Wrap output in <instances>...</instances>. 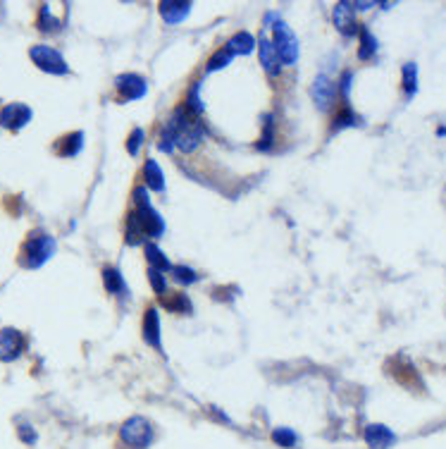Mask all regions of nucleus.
<instances>
[{"mask_svg":"<svg viewBox=\"0 0 446 449\" xmlns=\"http://www.w3.org/2000/svg\"><path fill=\"white\" fill-rule=\"evenodd\" d=\"M203 137H206L203 120L184 106H179L175 113L170 115V120H167V125L163 127V132H160L158 149L165 153H175V149L191 153L203 144Z\"/></svg>","mask_w":446,"mask_h":449,"instance_id":"obj_1","label":"nucleus"},{"mask_svg":"<svg viewBox=\"0 0 446 449\" xmlns=\"http://www.w3.org/2000/svg\"><path fill=\"white\" fill-rule=\"evenodd\" d=\"M120 445L127 449H146L156 440V428L144 416H132L120 426Z\"/></svg>","mask_w":446,"mask_h":449,"instance_id":"obj_2","label":"nucleus"},{"mask_svg":"<svg viewBox=\"0 0 446 449\" xmlns=\"http://www.w3.org/2000/svg\"><path fill=\"white\" fill-rule=\"evenodd\" d=\"M132 199H134V206H136V218L141 220V225H144L146 235L153 237V239H160L165 235V220L160 218V213L153 208L151 204V196H148V189L146 187H136L132 192Z\"/></svg>","mask_w":446,"mask_h":449,"instance_id":"obj_3","label":"nucleus"},{"mask_svg":"<svg viewBox=\"0 0 446 449\" xmlns=\"http://www.w3.org/2000/svg\"><path fill=\"white\" fill-rule=\"evenodd\" d=\"M55 249H58V244H55V239L51 235H46V232H32V237L27 239V244H24L22 249V263L27 268H41L43 263L55 254Z\"/></svg>","mask_w":446,"mask_h":449,"instance_id":"obj_4","label":"nucleus"},{"mask_svg":"<svg viewBox=\"0 0 446 449\" xmlns=\"http://www.w3.org/2000/svg\"><path fill=\"white\" fill-rule=\"evenodd\" d=\"M272 29H275V39H272V43H275L277 48V55H280L282 65H296L299 63V39H296V34L289 29L287 22H282L280 17L275 20V24H272Z\"/></svg>","mask_w":446,"mask_h":449,"instance_id":"obj_5","label":"nucleus"},{"mask_svg":"<svg viewBox=\"0 0 446 449\" xmlns=\"http://www.w3.org/2000/svg\"><path fill=\"white\" fill-rule=\"evenodd\" d=\"M29 58L34 60V65L39 67V70L48 72V75H67V72H70V65L65 63L63 53L55 51L51 46H43V43L29 51Z\"/></svg>","mask_w":446,"mask_h":449,"instance_id":"obj_6","label":"nucleus"},{"mask_svg":"<svg viewBox=\"0 0 446 449\" xmlns=\"http://www.w3.org/2000/svg\"><path fill=\"white\" fill-rule=\"evenodd\" d=\"M256 46H258V53H260V65L265 67V72H268L270 77H280L282 60H280V55H277V48H275V43H272V39H270L268 29H263V34H260Z\"/></svg>","mask_w":446,"mask_h":449,"instance_id":"obj_7","label":"nucleus"},{"mask_svg":"<svg viewBox=\"0 0 446 449\" xmlns=\"http://www.w3.org/2000/svg\"><path fill=\"white\" fill-rule=\"evenodd\" d=\"M334 27H337V32L344 34L346 39H351V36H356L358 32H361L358 20H356V8H353V3H349V0H342V3L334 5Z\"/></svg>","mask_w":446,"mask_h":449,"instance_id":"obj_8","label":"nucleus"},{"mask_svg":"<svg viewBox=\"0 0 446 449\" xmlns=\"http://www.w3.org/2000/svg\"><path fill=\"white\" fill-rule=\"evenodd\" d=\"M311 96L318 110H330L337 98V82H332L330 75H318L311 86Z\"/></svg>","mask_w":446,"mask_h":449,"instance_id":"obj_9","label":"nucleus"},{"mask_svg":"<svg viewBox=\"0 0 446 449\" xmlns=\"http://www.w3.org/2000/svg\"><path fill=\"white\" fill-rule=\"evenodd\" d=\"M32 118H34L32 108L24 106V103H10V106L0 110V125L5 129H12V132L27 127L29 122H32Z\"/></svg>","mask_w":446,"mask_h":449,"instance_id":"obj_10","label":"nucleus"},{"mask_svg":"<svg viewBox=\"0 0 446 449\" xmlns=\"http://www.w3.org/2000/svg\"><path fill=\"white\" fill-rule=\"evenodd\" d=\"M115 86H117V91H120V96L125 98V101H139V98H144L146 91H148L146 79L134 75V72L120 75L115 79Z\"/></svg>","mask_w":446,"mask_h":449,"instance_id":"obj_11","label":"nucleus"},{"mask_svg":"<svg viewBox=\"0 0 446 449\" xmlns=\"http://www.w3.org/2000/svg\"><path fill=\"white\" fill-rule=\"evenodd\" d=\"M363 440L370 449H389L396 445V433L392 428L382 426V423H370L363 430Z\"/></svg>","mask_w":446,"mask_h":449,"instance_id":"obj_12","label":"nucleus"},{"mask_svg":"<svg viewBox=\"0 0 446 449\" xmlns=\"http://www.w3.org/2000/svg\"><path fill=\"white\" fill-rule=\"evenodd\" d=\"M24 349V337L20 330H0V361H15Z\"/></svg>","mask_w":446,"mask_h":449,"instance_id":"obj_13","label":"nucleus"},{"mask_svg":"<svg viewBox=\"0 0 446 449\" xmlns=\"http://www.w3.org/2000/svg\"><path fill=\"white\" fill-rule=\"evenodd\" d=\"M191 5L194 3H184V0H163L160 3V17L165 20V24L177 27L191 15Z\"/></svg>","mask_w":446,"mask_h":449,"instance_id":"obj_14","label":"nucleus"},{"mask_svg":"<svg viewBox=\"0 0 446 449\" xmlns=\"http://www.w3.org/2000/svg\"><path fill=\"white\" fill-rule=\"evenodd\" d=\"M144 340L153 349H160V313L156 306H151L144 316Z\"/></svg>","mask_w":446,"mask_h":449,"instance_id":"obj_15","label":"nucleus"},{"mask_svg":"<svg viewBox=\"0 0 446 449\" xmlns=\"http://www.w3.org/2000/svg\"><path fill=\"white\" fill-rule=\"evenodd\" d=\"M144 182H146V189H153V192H165V175L153 158H148L146 165H144Z\"/></svg>","mask_w":446,"mask_h":449,"instance_id":"obj_16","label":"nucleus"},{"mask_svg":"<svg viewBox=\"0 0 446 449\" xmlns=\"http://www.w3.org/2000/svg\"><path fill=\"white\" fill-rule=\"evenodd\" d=\"M227 51L232 55H249L256 51V39L249 32H239L227 41Z\"/></svg>","mask_w":446,"mask_h":449,"instance_id":"obj_17","label":"nucleus"},{"mask_svg":"<svg viewBox=\"0 0 446 449\" xmlns=\"http://www.w3.org/2000/svg\"><path fill=\"white\" fill-rule=\"evenodd\" d=\"M103 285L110 294H117V297L127 292V282L117 268H103Z\"/></svg>","mask_w":446,"mask_h":449,"instance_id":"obj_18","label":"nucleus"},{"mask_svg":"<svg viewBox=\"0 0 446 449\" xmlns=\"http://www.w3.org/2000/svg\"><path fill=\"white\" fill-rule=\"evenodd\" d=\"M146 237H148V235H146L144 225H141V220L136 218V213L132 211V213L127 215V235H125L127 244L136 246V244H141V242H144Z\"/></svg>","mask_w":446,"mask_h":449,"instance_id":"obj_19","label":"nucleus"},{"mask_svg":"<svg viewBox=\"0 0 446 449\" xmlns=\"http://www.w3.org/2000/svg\"><path fill=\"white\" fill-rule=\"evenodd\" d=\"M144 251H146V261L151 263L153 270H160V273H165V270H172V263L167 261V256L158 249L156 244H146Z\"/></svg>","mask_w":446,"mask_h":449,"instance_id":"obj_20","label":"nucleus"},{"mask_svg":"<svg viewBox=\"0 0 446 449\" xmlns=\"http://www.w3.org/2000/svg\"><path fill=\"white\" fill-rule=\"evenodd\" d=\"M361 48H358V58L361 60H370V58H375V53H377V39L373 34H370V29H361Z\"/></svg>","mask_w":446,"mask_h":449,"instance_id":"obj_21","label":"nucleus"},{"mask_svg":"<svg viewBox=\"0 0 446 449\" xmlns=\"http://www.w3.org/2000/svg\"><path fill=\"white\" fill-rule=\"evenodd\" d=\"M401 75H404L406 98H413L415 94H418V65H415V63H406L404 70H401Z\"/></svg>","mask_w":446,"mask_h":449,"instance_id":"obj_22","label":"nucleus"},{"mask_svg":"<svg viewBox=\"0 0 446 449\" xmlns=\"http://www.w3.org/2000/svg\"><path fill=\"white\" fill-rule=\"evenodd\" d=\"M84 149V134L82 132H74V134H67L63 139V144H60V153H63L65 158H72L77 156L79 151Z\"/></svg>","mask_w":446,"mask_h":449,"instance_id":"obj_23","label":"nucleus"},{"mask_svg":"<svg viewBox=\"0 0 446 449\" xmlns=\"http://www.w3.org/2000/svg\"><path fill=\"white\" fill-rule=\"evenodd\" d=\"M270 438H272V442H275V445H280V447H284V449H291V447L299 445V435H296L291 428H284V426L272 430Z\"/></svg>","mask_w":446,"mask_h":449,"instance_id":"obj_24","label":"nucleus"},{"mask_svg":"<svg viewBox=\"0 0 446 449\" xmlns=\"http://www.w3.org/2000/svg\"><path fill=\"white\" fill-rule=\"evenodd\" d=\"M356 125H363L361 122V118H358L356 113H353V110L346 106L342 113L337 115V118H334V122H332V132H339V129H346V127H356Z\"/></svg>","mask_w":446,"mask_h":449,"instance_id":"obj_25","label":"nucleus"},{"mask_svg":"<svg viewBox=\"0 0 446 449\" xmlns=\"http://www.w3.org/2000/svg\"><path fill=\"white\" fill-rule=\"evenodd\" d=\"M172 278H175L179 285H194V282L198 280L196 270L189 268V266H172Z\"/></svg>","mask_w":446,"mask_h":449,"instance_id":"obj_26","label":"nucleus"},{"mask_svg":"<svg viewBox=\"0 0 446 449\" xmlns=\"http://www.w3.org/2000/svg\"><path fill=\"white\" fill-rule=\"evenodd\" d=\"M234 60V55L227 51V48H220L218 53L213 55V58L208 60V72H215V70H222V67H227L229 63Z\"/></svg>","mask_w":446,"mask_h":449,"instance_id":"obj_27","label":"nucleus"},{"mask_svg":"<svg viewBox=\"0 0 446 449\" xmlns=\"http://www.w3.org/2000/svg\"><path fill=\"white\" fill-rule=\"evenodd\" d=\"M165 304H167V309H170V311H177V313H191V301H189V297H187V294H184V292L175 294V297L167 299Z\"/></svg>","mask_w":446,"mask_h":449,"instance_id":"obj_28","label":"nucleus"},{"mask_svg":"<svg viewBox=\"0 0 446 449\" xmlns=\"http://www.w3.org/2000/svg\"><path fill=\"white\" fill-rule=\"evenodd\" d=\"M148 280H151L153 292H156L158 297H165V294H167V280H165V273H160V270L148 268Z\"/></svg>","mask_w":446,"mask_h":449,"instance_id":"obj_29","label":"nucleus"},{"mask_svg":"<svg viewBox=\"0 0 446 449\" xmlns=\"http://www.w3.org/2000/svg\"><path fill=\"white\" fill-rule=\"evenodd\" d=\"M39 27L43 29V32H58L63 24H60V20H55V17L51 15V8L48 5H43L41 8V17H39Z\"/></svg>","mask_w":446,"mask_h":449,"instance_id":"obj_30","label":"nucleus"},{"mask_svg":"<svg viewBox=\"0 0 446 449\" xmlns=\"http://www.w3.org/2000/svg\"><path fill=\"white\" fill-rule=\"evenodd\" d=\"M17 435H20V440L29 447H34L36 442H39V433H36L32 423H20V426H17Z\"/></svg>","mask_w":446,"mask_h":449,"instance_id":"obj_31","label":"nucleus"},{"mask_svg":"<svg viewBox=\"0 0 446 449\" xmlns=\"http://www.w3.org/2000/svg\"><path fill=\"white\" fill-rule=\"evenodd\" d=\"M263 125H265V132H263V139L258 141V149L260 151H268L270 146H272V141H275V120H272L270 115H268Z\"/></svg>","mask_w":446,"mask_h":449,"instance_id":"obj_32","label":"nucleus"},{"mask_svg":"<svg viewBox=\"0 0 446 449\" xmlns=\"http://www.w3.org/2000/svg\"><path fill=\"white\" fill-rule=\"evenodd\" d=\"M141 144H144V129L136 127L134 132H132V137L127 139V151L132 153V156H139Z\"/></svg>","mask_w":446,"mask_h":449,"instance_id":"obj_33","label":"nucleus"},{"mask_svg":"<svg viewBox=\"0 0 446 449\" xmlns=\"http://www.w3.org/2000/svg\"><path fill=\"white\" fill-rule=\"evenodd\" d=\"M351 79H353L351 70H346L342 75V79H339V89H342V96H344L346 103H349V96H351Z\"/></svg>","mask_w":446,"mask_h":449,"instance_id":"obj_34","label":"nucleus"},{"mask_svg":"<svg viewBox=\"0 0 446 449\" xmlns=\"http://www.w3.org/2000/svg\"><path fill=\"white\" fill-rule=\"evenodd\" d=\"M439 137H446V127H442V129H439Z\"/></svg>","mask_w":446,"mask_h":449,"instance_id":"obj_35","label":"nucleus"}]
</instances>
